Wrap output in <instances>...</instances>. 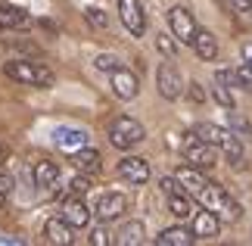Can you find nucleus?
Returning a JSON list of instances; mask_svg holds the SVG:
<instances>
[{"mask_svg":"<svg viewBox=\"0 0 252 246\" xmlns=\"http://www.w3.org/2000/svg\"><path fill=\"white\" fill-rule=\"evenodd\" d=\"M9 193H13V178H9V175H0V206L9 200Z\"/></svg>","mask_w":252,"mask_h":246,"instance_id":"nucleus-30","label":"nucleus"},{"mask_svg":"<svg viewBox=\"0 0 252 246\" xmlns=\"http://www.w3.org/2000/svg\"><path fill=\"white\" fill-rule=\"evenodd\" d=\"M184 159H187L193 169H212V165L218 162V150L190 131L187 141H184Z\"/></svg>","mask_w":252,"mask_h":246,"instance_id":"nucleus-5","label":"nucleus"},{"mask_svg":"<svg viewBox=\"0 0 252 246\" xmlns=\"http://www.w3.org/2000/svg\"><path fill=\"white\" fill-rule=\"evenodd\" d=\"M91 243H94V246H109V243H112V234L106 231V228H94Z\"/></svg>","mask_w":252,"mask_h":246,"instance_id":"nucleus-29","label":"nucleus"},{"mask_svg":"<svg viewBox=\"0 0 252 246\" xmlns=\"http://www.w3.org/2000/svg\"><path fill=\"white\" fill-rule=\"evenodd\" d=\"M125 209H128V200H125L122 193H103L100 200H96V209L94 212H96V218L106 224V221H115Z\"/></svg>","mask_w":252,"mask_h":246,"instance_id":"nucleus-12","label":"nucleus"},{"mask_svg":"<svg viewBox=\"0 0 252 246\" xmlns=\"http://www.w3.org/2000/svg\"><path fill=\"white\" fill-rule=\"evenodd\" d=\"M168 28H171V37L178 44H193V35H196V22H193V13L187 6H171L168 9Z\"/></svg>","mask_w":252,"mask_h":246,"instance_id":"nucleus-6","label":"nucleus"},{"mask_svg":"<svg viewBox=\"0 0 252 246\" xmlns=\"http://www.w3.org/2000/svg\"><path fill=\"white\" fill-rule=\"evenodd\" d=\"M28 22H32V16H28L22 6L0 3V28H25Z\"/></svg>","mask_w":252,"mask_h":246,"instance_id":"nucleus-19","label":"nucleus"},{"mask_svg":"<svg viewBox=\"0 0 252 246\" xmlns=\"http://www.w3.org/2000/svg\"><path fill=\"white\" fill-rule=\"evenodd\" d=\"M212 97L224 106V109H234V97H230V91H227V84H221V81H215V87H212Z\"/></svg>","mask_w":252,"mask_h":246,"instance_id":"nucleus-25","label":"nucleus"},{"mask_svg":"<svg viewBox=\"0 0 252 246\" xmlns=\"http://www.w3.org/2000/svg\"><path fill=\"white\" fill-rule=\"evenodd\" d=\"M94 66L100 69V72H115V69H122V60H119V56H112V53H100L94 60Z\"/></svg>","mask_w":252,"mask_h":246,"instance_id":"nucleus-24","label":"nucleus"},{"mask_svg":"<svg viewBox=\"0 0 252 246\" xmlns=\"http://www.w3.org/2000/svg\"><path fill=\"white\" fill-rule=\"evenodd\" d=\"M193 240H196V237H193V231L178 224V228H165V231H162L159 237H156V246H190Z\"/></svg>","mask_w":252,"mask_h":246,"instance_id":"nucleus-21","label":"nucleus"},{"mask_svg":"<svg viewBox=\"0 0 252 246\" xmlns=\"http://www.w3.org/2000/svg\"><path fill=\"white\" fill-rule=\"evenodd\" d=\"M63 218L72 224V228H87L91 224V209H87V203L81 196H69V200L63 203Z\"/></svg>","mask_w":252,"mask_h":246,"instance_id":"nucleus-14","label":"nucleus"},{"mask_svg":"<svg viewBox=\"0 0 252 246\" xmlns=\"http://www.w3.org/2000/svg\"><path fill=\"white\" fill-rule=\"evenodd\" d=\"M6 78H13L19 84H32V87H50L53 84V72L44 63H32V60H9L3 66Z\"/></svg>","mask_w":252,"mask_h":246,"instance_id":"nucleus-3","label":"nucleus"},{"mask_svg":"<svg viewBox=\"0 0 252 246\" xmlns=\"http://www.w3.org/2000/svg\"><path fill=\"white\" fill-rule=\"evenodd\" d=\"M193 200H199V203H202V209L215 212L221 221H240V215H243L240 203H237L221 184H215V181H206L196 193H193Z\"/></svg>","mask_w":252,"mask_h":246,"instance_id":"nucleus-1","label":"nucleus"},{"mask_svg":"<svg viewBox=\"0 0 252 246\" xmlns=\"http://www.w3.org/2000/svg\"><path fill=\"white\" fill-rule=\"evenodd\" d=\"M119 19L134 37H143V32H147V16H143L140 0H119Z\"/></svg>","mask_w":252,"mask_h":246,"instance_id":"nucleus-7","label":"nucleus"},{"mask_svg":"<svg viewBox=\"0 0 252 246\" xmlns=\"http://www.w3.org/2000/svg\"><path fill=\"white\" fill-rule=\"evenodd\" d=\"M156 87H159V94L165 97V100H178L184 94V78L171 63H162L159 72H156Z\"/></svg>","mask_w":252,"mask_h":246,"instance_id":"nucleus-9","label":"nucleus"},{"mask_svg":"<svg viewBox=\"0 0 252 246\" xmlns=\"http://www.w3.org/2000/svg\"><path fill=\"white\" fill-rule=\"evenodd\" d=\"M240 53H243V63H246V66H252V41H246Z\"/></svg>","mask_w":252,"mask_h":246,"instance_id":"nucleus-34","label":"nucleus"},{"mask_svg":"<svg viewBox=\"0 0 252 246\" xmlns=\"http://www.w3.org/2000/svg\"><path fill=\"white\" fill-rule=\"evenodd\" d=\"M147 131H143V125L137 119H131V115H119L112 125H109V143L115 150H131V146H137Z\"/></svg>","mask_w":252,"mask_h":246,"instance_id":"nucleus-4","label":"nucleus"},{"mask_svg":"<svg viewBox=\"0 0 252 246\" xmlns=\"http://www.w3.org/2000/svg\"><path fill=\"white\" fill-rule=\"evenodd\" d=\"M237 13H252V0H227Z\"/></svg>","mask_w":252,"mask_h":246,"instance_id":"nucleus-33","label":"nucleus"},{"mask_svg":"<svg viewBox=\"0 0 252 246\" xmlns=\"http://www.w3.org/2000/svg\"><path fill=\"white\" fill-rule=\"evenodd\" d=\"M227 119H230V131H234L240 141H246V137H252V125H249V119H243L240 112H234V109H227Z\"/></svg>","mask_w":252,"mask_h":246,"instance_id":"nucleus-23","label":"nucleus"},{"mask_svg":"<svg viewBox=\"0 0 252 246\" xmlns=\"http://www.w3.org/2000/svg\"><path fill=\"white\" fill-rule=\"evenodd\" d=\"M193 134L202 137L206 143H212L215 150H221L234 165H240V159H243V141H240L234 131H227V128H218L212 122H199L196 128H193Z\"/></svg>","mask_w":252,"mask_h":246,"instance_id":"nucleus-2","label":"nucleus"},{"mask_svg":"<svg viewBox=\"0 0 252 246\" xmlns=\"http://www.w3.org/2000/svg\"><path fill=\"white\" fill-rule=\"evenodd\" d=\"M44 237L47 243H56V246H72L75 243V228L65 218H50L44 224Z\"/></svg>","mask_w":252,"mask_h":246,"instance_id":"nucleus-13","label":"nucleus"},{"mask_svg":"<svg viewBox=\"0 0 252 246\" xmlns=\"http://www.w3.org/2000/svg\"><path fill=\"white\" fill-rule=\"evenodd\" d=\"M168 196V212L174 215V218H190V215H193V206H190V193L187 190H184V187H181V190H168L165 193Z\"/></svg>","mask_w":252,"mask_h":246,"instance_id":"nucleus-20","label":"nucleus"},{"mask_svg":"<svg viewBox=\"0 0 252 246\" xmlns=\"http://www.w3.org/2000/svg\"><path fill=\"white\" fill-rule=\"evenodd\" d=\"M109 87H112V94L119 97V100H134V97L140 94V81H137V75L131 72V69H115V72H109Z\"/></svg>","mask_w":252,"mask_h":246,"instance_id":"nucleus-8","label":"nucleus"},{"mask_svg":"<svg viewBox=\"0 0 252 246\" xmlns=\"http://www.w3.org/2000/svg\"><path fill=\"white\" fill-rule=\"evenodd\" d=\"M119 178H125L128 184H147L150 181V165L140 156H125L119 162Z\"/></svg>","mask_w":252,"mask_h":246,"instance_id":"nucleus-11","label":"nucleus"},{"mask_svg":"<svg viewBox=\"0 0 252 246\" xmlns=\"http://www.w3.org/2000/svg\"><path fill=\"white\" fill-rule=\"evenodd\" d=\"M143 237H147V228H143V221H125L119 234L112 237V243H119V246H137L143 243Z\"/></svg>","mask_w":252,"mask_h":246,"instance_id":"nucleus-18","label":"nucleus"},{"mask_svg":"<svg viewBox=\"0 0 252 246\" xmlns=\"http://www.w3.org/2000/svg\"><path fill=\"white\" fill-rule=\"evenodd\" d=\"M69 187H72V196H81V193L91 190V181H87V175H81V178H75Z\"/></svg>","mask_w":252,"mask_h":246,"instance_id":"nucleus-31","label":"nucleus"},{"mask_svg":"<svg viewBox=\"0 0 252 246\" xmlns=\"http://www.w3.org/2000/svg\"><path fill=\"white\" fill-rule=\"evenodd\" d=\"M234 78H237V87H246V91H252V66H237L234 69Z\"/></svg>","mask_w":252,"mask_h":246,"instance_id":"nucleus-26","label":"nucleus"},{"mask_svg":"<svg viewBox=\"0 0 252 246\" xmlns=\"http://www.w3.org/2000/svg\"><path fill=\"white\" fill-rule=\"evenodd\" d=\"M193 50H196V56L199 60H215L218 56V41H215V35L212 32H206V28H196V35H193Z\"/></svg>","mask_w":252,"mask_h":246,"instance_id":"nucleus-17","label":"nucleus"},{"mask_svg":"<svg viewBox=\"0 0 252 246\" xmlns=\"http://www.w3.org/2000/svg\"><path fill=\"white\" fill-rule=\"evenodd\" d=\"M156 47H159L165 56H174V53H178V41H171L168 35H156Z\"/></svg>","mask_w":252,"mask_h":246,"instance_id":"nucleus-28","label":"nucleus"},{"mask_svg":"<svg viewBox=\"0 0 252 246\" xmlns=\"http://www.w3.org/2000/svg\"><path fill=\"white\" fill-rule=\"evenodd\" d=\"M84 16H87V22H91L94 28H106V25H109L106 13H103V9H96V6H87V9H84Z\"/></svg>","mask_w":252,"mask_h":246,"instance_id":"nucleus-27","label":"nucleus"},{"mask_svg":"<svg viewBox=\"0 0 252 246\" xmlns=\"http://www.w3.org/2000/svg\"><path fill=\"white\" fill-rule=\"evenodd\" d=\"M0 243H16V246H22V240H19V237H0Z\"/></svg>","mask_w":252,"mask_h":246,"instance_id":"nucleus-35","label":"nucleus"},{"mask_svg":"<svg viewBox=\"0 0 252 246\" xmlns=\"http://www.w3.org/2000/svg\"><path fill=\"white\" fill-rule=\"evenodd\" d=\"M56 181H60V165H56V162L44 159V162L34 165V184H37V187L50 190V187H56Z\"/></svg>","mask_w":252,"mask_h":246,"instance_id":"nucleus-22","label":"nucleus"},{"mask_svg":"<svg viewBox=\"0 0 252 246\" xmlns=\"http://www.w3.org/2000/svg\"><path fill=\"white\" fill-rule=\"evenodd\" d=\"M72 162H75V169H78L81 175H96L103 169V156L91 150V146H81V150H75L72 153Z\"/></svg>","mask_w":252,"mask_h":246,"instance_id":"nucleus-16","label":"nucleus"},{"mask_svg":"<svg viewBox=\"0 0 252 246\" xmlns=\"http://www.w3.org/2000/svg\"><path fill=\"white\" fill-rule=\"evenodd\" d=\"M53 143L60 146L63 153H75V150H81V146H87V131L84 128H72V125H60L53 131Z\"/></svg>","mask_w":252,"mask_h":246,"instance_id":"nucleus-10","label":"nucleus"},{"mask_svg":"<svg viewBox=\"0 0 252 246\" xmlns=\"http://www.w3.org/2000/svg\"><path fill=\"white\" fill-rule=\"evenodd\" d=\"M187 94H190V100H193V103H202V100H206V94H202V84H196V81L190 84V91H187Z\"/></svg>","mask_w":252,"mask_h":246,"instance_id":"nucleus-32","label":"nucleus"},{"mask_svg":"<svg viewBox=\"0 0 252 246\" xmlns=\"http://www.w3.org/2000/svg\"><path fill=\"white\" fill-rule=\"evenodd\" d=\"M218 231H221V218L215 212H209V209H202L193 215V237H218Z\"/></svg>","mask_w":252,"mask_h":246,"instance_id":"nucleus-15","label":"nucleus"}]
</instances>
